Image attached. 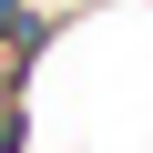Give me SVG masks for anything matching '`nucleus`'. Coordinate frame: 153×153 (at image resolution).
<instances>
[{
	"label": "nucleus",
	"instance_id": "nucleus-1",
	"mask_svg": "<svg viewBox=\"0 0 153 153\" xmlns=\"http://www.w3.org/2000/svg\"><path fill=\"white\" fill-rule=\"evenodd\" d=\"M51 41V21L41 10H0V153H21V82H31V51Z\"/></svg>",
	"mask_w": 153,
	"mask_h": 153
}]
</instances>
